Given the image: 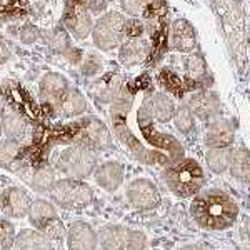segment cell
<instances>
[{"label":"cell","instance_id":"obj_1","mask_svg":"<svg viewBox=\"0 0 250 250\" xmlns=\"http://www.w3.org/2000/svg\"><path fill=\"white\" fill-rule=\"evenodd\" d=\"M148 97H144L142 102L135 107V127L125 125L119 120H112V128L117 139L128 148L139 162L152 167H170L172 164L184 159V145L173 135L160 132L155 127V120L148 107Z\"/></svg>","mask_w":250,"mask_h":250},{"label":"cell","instance_id":"obj_2","mask_svg":"<svg viewBox=\"0 0 250 250\" xmlns=\"http://www.w3.org/2000/svg\"><path fill=\"white\" fill-rule=\"evenodd\" d=\"M239 204L220 188L199 192L190 204V215L205 230H227L239 219Z\"/></svg>","mask_w":250,"mask_h":250},{"label":"cell","instance_id":"obj_3","mask_svg":"<svg viewBox=\"0 0 250 250\" xmlns=\"http://www.w3.org/2000/svg\"><path fill=\"white\" fill-rule=\"evenodd\" d=\"M164 182L173 195L180 199L195 197L202 192L205 184V172L195 159L184 157L164 170Z\"/></svg>","mask_w":250,"mask_h":250},{"label":"cell","instance_id":"obj_4","mask_svg":"<svg viewBox=\"0 0 250 250\" xmlns=\"http://www.w3.org/2000/svg\"><path fill=\"white\" fill-rule=\"evenodd\" d=\"M52 165L67 179L82 180L90 177L97 168V155L79 145H67L60 148L52 159Z\"/></svg>","mask_w":250,"mask_h":250},{"label":"cell","instance_id":"obj_5","mask_svg":"<svg viewBox=\"0 0 250 250\" xmlns=\"http://www.w3.org/2000/svg\"><path fill=\"white\" fill-rule=\"evenodd\" d=\"M50 197L59 207L65 208V210H77V208L90 205L94 200V192H92L90 185L83 180L62 179L55 182Z\"/></svg>","mask_w":250,"mask_h":250},{"label":"cell","instance_id":"obj_6","mask_svg":"<svg viewBox=\"0 0 250 250\" xmlns=\"http://www.w3.org/2000/svg\"><path fill=\"white\" fill-rule=\"evenodd\" d=\"M100 250H145V233L124 227V225H105L99 232Z\"/></svg>","mask_w":250,"mask_h":250},{"label":"cell","instance_id":"obj_7","mask_svg":"<svg viewBox=\"0 0 250 250\" xmlns=\"http://www.w3.org/2000/svg\"><path fill=\"white\" fill-rule=\"evenodd\" d=\"M125 23L127 19L119 12H108L104 17L97 20L92 30L94 43L100 50H114L115 47L122 45L125 39Z\"/></svg>","mask_w":250,"mask_h":250},{"label":"cell","instance_id":"obj_8","mask_svg":"<svg viewBox=\"0 0 250 250\" xmlns=\"http://www.w3.org/2000/svg\"><path fill=\"white\" fill-rule=\"evenodd\" d=\"M74 145L88 148L92 152L105 150L112 145V135L107 125L102 120L95 119H85L80 124H77L74 132Z\"/></svg>","mask_w":250,"mask_h":250},{"label":"cell","instance_id":"obj_9","mask_svg":"<svg viewBox=\"0 0 250 250\" xmlns=\"http://www.w3.org/2000/svg\"><path fill=\"white\" fill-rule=\"evenodd\" d=\"M127 199L137 210H154L160 205V192L148 179H135L127 187Z\"/></svg>","mask_w":250,"mask_h":250},{"label":"cell","instance_id":"obj_10","mask_svg":"<svg viewBox=\"0 0 250 250\" xmlns=\"http://www.w3.org/2000/svg\"><path fill=\"white\" fill-rule=\"evenodd\" d=\"M187 107L190 108L195 119H200L204 122H212L220 117V99L212 90L192 92L187 99Z\"/></svg>","mask_w":250,"mask_h":250},{"label":"cell","instance_id":"obj_11","mask_svg":"<svg viewBox=\"0 0 250 250\" xmlns=\"http://www.w3.org/2000/svg\"><path fill=\"white\" fill-rule=\"evenodd\" d=\"M63 25L70 30V34L75 39L80 40L88 37V34H92V30H94L90 14H88L87 7L79 0L67 3L65 14H63Z\"/></svg>","mask_w":250,"mask_h":250},{"label":"cell","instance_id":"obj_12","mask_svg":"<svg viewBox=\"0 0 250 250\" xmlns=\"http://www.w3.org/2000/svg\"><path fill=\"white\" fill-rule=\"evenodd\" d=\"M32 199L23 188L20 187H7L0 193V210L5 217L10 219H22L29 215Z\"/></svg>","mask_w":250,"mask_h":250},{"label":"cell","instance_id":"obj_13","mask_svg":"<svg viewBox=\"0 0 250 250\" xmlns=\"http://www.w3.org/2000/svg\"><path fill=\"white\" fill-rule=\"evenodd\" d=\"M187 82L195 87V90H208L213 83V77L200 52H192L185 59V83Z\"/></svg>","mask_w":250,"mask_h":250},{"label":"cell","instance_id":"obj_14","mask_svg":"<svg viewBox=\"0 0 250 250\" xmlns=\"http://www.w3.org/2000/svg\"><path fill=\"white\" fill-rule=\"evenodd\" d=\"M170 47L182 54H192L197 48V32L187 19H177L170 25L168 34Z\"/></svg>","mask_w":250,"mask_h":250},{"label":"cell","instance_id":"obj_15","mask_svg":"<svg viewBox=\"0 0 250 250\" xmlns=\"http://www.w3.org/2000/svg\"><path fill=\"white\" fill-rule=\"evenodd\" d=\"M67 247L68 250H97L99 233L87 222H74L67 230Z\"/></svg>","mask_w":250,"mask_h":250},{"label":"cell","instance_id":"obj_16","mask_svg":"<svg viewBox=\"0 0 250 250\" xmlns=\"http://www.w3.org/2000/svg\"><path fill=\"white\" fill-rule=\"evenodd\" d=\"M235 139V125L229 119L212 120L205 130V144L208 148H227L233 144Z\"/></svg>","mask_w":250,"mask_h":250},{"label":"cell","instance_id":"obj_17","mask_svg":"<svg viewBox=\"0 0 250 250\" xmlns=\"http://www.w3.org/2000/svg\"><path fill=\"white\" fill-rule=\"evenodd\" d=\"M67 92H68V82L63 75L55 74V72H48L40 80L39 95L43 104L57 107V104L62 100V97Z\"/></svg>","mask_w":250,"mask_h":250},{"label":"cell","instance_id":"obj_18","mask_svg":"<svg viewBox=\"0 0 250 250\" xmlns=\"http://www.w3.org/2000/svg\"><path fill=\"white\" fill-rule=\"evenodd\" d=\"M29 220H30V224L42 233L47 232L52 225L60 222L55 207L48 202V200H43V199L32 200L30 210H29Z\"/></svg>","mask_w":250,"mask_h":250},{"label":"cell","instance_id":"obj_19","mask_svg":"<svg viewBox=\"0 0 250 250\" xmlns=\"http://www.w3.org/2000/svg\"><path fill=\"white\" fill-rule=\"evenodd\" d=\"M124 167L122 164L108 160L100 165H97L94 172V179L99 187H102L107 192H115L117 188H120V185L124 182Z\"/></svg>","mask_w":250,"mask_h":250},{"label":"cell","instance_id":"obj_20","mask_svg":"<svg viewBox=\"0 0 250 250\" xmlns=\"http://www.w3.org/2000/svg\"><path fill=\"white\" fill-rule=\"evenodd\" d=\"M150 54V42L145 39H128L120 45L119 60L125 67H134L142 63Z\"/></svg>","mask_w":250,"mask_h":250},{"label":"cell","instance_id":"obj_21","mask_svg":"<svg viewBox=\"0 0 250 250\" xmlns=\"http://www.w3.org/2000/svg\"><path fill=\"white\" fill-rule=\"evenodd\" d=\"M229 172L235 180L250 184V150L245 147H237L230 154Z\"/></svg>","mask_w":250,"mask_h":250},{"label":"cell","instance_id":"obj_22","mask_svg":"<svg viewBox=\"0 0 250 250\" xmlns=\"http://www.w3.org/2000/svg\"><path fill=\"white\" fill-rule=\"evenodd\" d=\"M59 115L62 117H77L87 110V99L77 88H68V92L62 97V100L55 107Z\"/></svg>","mask_w":250,"mask_h":250},{"label":"cell","instance_id":"obj_23","mask_svg":"<svg viewBox=\"0 0 250 250\" xmlns=\"http://www.w3.org/2000/svg\"><path fill=\"white\" fill-rule=\"evenodd\" d=\"M148 107H150L154 120L159 124L170 122L177 108L170 97L167 94H162V92H157V94H152L148 97Z\"/></svg>","mask_w":250,"mask_h":250},{"label":"cell","instance_id":"obj_24","mask_svg":"<svg viewBox=\"0 0 250 250\" xmlns=\"http://www.w3.org/2000/svg\"><path fill=\"white\" fill-rule=\"evenodd\" d=\"M15 250H52V242L37 229H25L15 237Z\"/></svg>","mask_w":250,"mask_h":250},{"label":"cell","instance_id":"obj_25","mask_svg":"<svg viewBox=\"0 0 250 250\" xmlns=\"http://www.w3.org/2000/svg\"><path fill=\"white\" fill-rule=\"evenodd\" d=\"M2 125H3V134L7 135V139H12L15 142L20 144V140H23L27 137V125L25 119L15 110H5L2 114Z\"/></svg>","mask_w":250,"mask_h":250},{"label":"cell","instance_id":"obj_26","mask_svg":"<svg viewBox=\"0 0 250 250\" xmlns=\"http://www.w3.org/2000/svg\"><path fill=\"white\" fill-rule=\"evenodd\" d=\"M29 184L34 190H37L40 193H48L52 192L55 185V172L52 168V165H42V167L32 170V173L29 175Z\"/></svg>","mask_w":250,"mask_h":250},{"label":"cell","instance_id":"obj_27","mask_svg":"<svg viewBox=\"0 0 250 250\" xmlns=\"http://www.w3.org/2000/svg\"><path fill=\"white\" fill-rule=\"evenodd\" d=\"M19 154H20V144L12 139L0 140V167L7 170L19 172L22 165H19Z\"/></svg>","mask_w":250,"mask_h":250},{"label":"cell","instance_id":"obj_28","mask_svg":"<svg viewBox=\"0 0 250 250\" xmlns=\"http://www.w3.org/2000/svg\"><path fill=\"white\" fill-rule=\"evenodd\" d=\"M232 148H208L205 152V164L213 173H224L229 168Z\"/></svg>","mask_w":250,"mask_h":250},{"label":"cell","instance_id":"obj_29","mask_svg":"<svg viewBox=\"0 0 250 250\" xmlns=\"http://www.w3.org/2000/svg\"><path fill=\"white\" fill-rule=\"evenodd\" d=\"M173 124L175 128L184 135H188L195 128V117L190 112V108L187 107V104H182L175 108V114H173Z\"/></svg>","mask_w":250,"mask_h":250},{"label":"cell","instance_id":"obj_30","mask_svg":"<svg viewBox=\"0 0 250 250\" xmlns=\"http://www.w3.org/2000/svg\"><path fill=\"white\" fill-rule=\"evenodd\" d=\"M47 43L54 48L55 52H65L68 48V45H70L65 29H62V27H55V29H52L50 34L47 35Z\"/></svg>","mask_w":250,"mask_h":250},{"label":"cell","instance_id":"obj_31","mask_svg":"<svg viewBox=\"0 0 250 250\" xmlns=\"http://www.w3.org/2000/svg\"><path fill=\"white\" fill-rule=\"evenodd\" d=\"M15 227L7 219H0V250H10L15 244Z\"/></svg>","mask_w":250,"mask_h":250},{"label":"cell","instance_id":"obj_32","mask_svg":"<svg viewBox=\"0 0 250 250\" xmlns=\"http://www.w3.org/2000/svg\"><path fill=\"white\" fill-rule=\"evenodd\" d=\"M150 0H120V5H122V10L127 15H130L132 19H137L140 15L145 14Z\"/></svg>","mask_w":250,"mask_h":250},{"label":"cell","instance_id":"obj_33","mask_svg":"<svg viewBox=\"0 0 250 250\" xmlns=\"http://www.w3.org/2000/svg\"><path fill=\"white\" fill-rule=\"evenodd\" d=\"M145 30V25L139 19H128L125 23V37L128 39H140Z\"/></svg>","mask_w":250,"mask_h":250},{"label":"cell","instance_id":"obj_34","mask_svg":"<svg viewBox=\"0 0 250 250\" xmlns=\"http://www.w3.org/2000/svg\"><path fill=\"white\" fill-rule=\"evenodd\" d=\"M39 37H40V34L34 25H25L20 30V40H22L23 43H34V42H37Z\"/></svg>","mask_w":250,"mask_h":250},{"label":"cell","instance_id":"obj_35","mask_svg":"<svg viewBox=\"0 0 250 250\" xmlns=\"http://www.w3.org/2000/svg\"><path fill=\"white\" fill-rule=\"evenodd\" d=\"M99 68H100L99 59L94 57V55H90V57H88V60H87V63L83 65V74L92 75V74H95V72H99Z\"/></svg>","mask_w":250,"mask_h":250},{"label":"cell","instance_id":"obj_36","mask_svg":"<svg viewBox=\"0 0 250 250\" xmlns=\"http://www.w3.org/2000/svg\"><path fill=\"white\" fill-rule=\"evenodd\" d=\"M9 59H10V48L2 39H0V65H2V63H5Z\"/></svg>","mask_w":250,"mask_h":250},{"label":"cell","instance_id":"obj_37","mask_svg":"<svg viewBox=\"0 0 250 250\" xmlns=\"http://www.w3.org/2000/svg\"><path fill=\"white\" fill-rule=\"evenodd\" d=\"M180 250H208L205 245H185V247H182Z\"/></svg>","mask_w":250,"mask_h":250},{"label":"cell","instance_id":"obj_38","mask_svg":"<svg viewBox=\"0 0 250 250\" xmlns=\"http://www.w3.org/2000/svg\"><path fill=\"white\" fill-rule=\"evenodd\" d=\"M3 112H5V97L0 92V115H2Z\"/></svg>","mask_w":250,"mask_h":250},{"label":"cell","instance_id":"obj_39","mask_svg":"<svg viewBox=\"0 0 250 250\" xmlns=\"http://www.w3.org/2000/svg\"><path fill=\"white\" fill-rule=\"evenodd\" d=\"M3 134V125H2V115H0V137Z\"/></svg>","mask_w":250,"mask_h":250},{"label":"cell","instance_id":"obj_40","mask_svg":"<svg viewBox=\"0 0 250 250\" xmlns=\"http://www.w3.org/2000/svg\"><path fill=\"white\" fill-rule=\"evenodd\" d=\"M0 22H2V19H0Z\"/></svg>","mask_w":250,"mask_h":250}]
</instances>
